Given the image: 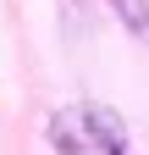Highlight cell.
Listing matches in <instances>:
<instances>
[{"label":"cell","mask_w":149,"mask_h":155,"mask_svg":"<svg viewBox=\"0 0 149 155\" xmlns=\"http://www.w3.org/2000/svg\"><path fill=\"white\" fill-rule=\"evenodd\" d=\"M50 144L61 155H127V133L100 105H72L50 116Z\"/></svg>","instance_id":"cell-1"},{"label":"cell","mask_w":149,"mask_h":155,"mask_svg":"<svg viewBox=\"0 0 149 155\" xmlns=\"http://www.w3.org/2000/svg\"><path fill=\"white\" fill-rule=\"evenodd\" d=\"M116 6H122V17H127L138 33H149V11H144V0H116Z\"/></svg>","instance_id":"cell-2"}]
</instances>
